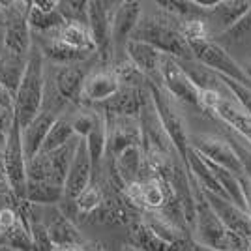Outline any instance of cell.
Returning <instances> with one entry per match:
<instances>
[{
  "instance_id": "1",
  "label": "cell",
  "mask_w": 251,
  "mask_h": 251,
  "mask_svg": "<svg viewBox=\"0 0 251 251\" xmlns=\"http://www.w3.org/2000/svg\"><path fill=\"white\" fill-rule=\"evenodd\" d=\"M131 40L148 43L176 60H195L189 43L180 32V21L161 8H156L150 13L143 11Z\"/></svg>"
},
{
  "instance_id": "2",
  "label": "cell",
  "mask_w": 251,
  "mask_h": 251,
  "mask_svg": "<svg viewBox=\"0 0 251 251\" xmlns=\"http://www.w3.org/2000/svg\"><path fill=\"white\" fill-rule=\"evenodd\" d=\"M45 56L38 43H34L28 56L26 72L21 81V86L15 94V116L19 126L26 127L36 116L42 113L43 98H45Z\"/></svg>"
},
{
  "instance_id": "3",
  "label": "cell",
  "mask_w": 251,
  "mask_h": 251,
  "mask_svg": "<svg viewBox=\"0 0 251 251\" xmlns=\"http://www.w3.org/2000/svg\"><path fill=\"white\" fill-rule=\"evenodd\" d=\"M147 86L148 92H150V98H152V101L156 105L157 115L161 118V124H163L169 139L173 143V147H175L176 154L182 159V163L188 167V154L189 148H191L189 137H191V133L188 131V126H186V120H184L182 113L178 111L175 98L163 88V84L148 81Z\"/></svg>"
},
{
  "instance_id": "4",
  "label": "cell",
  "mask_w": 251,
  "mask_h": 251,
  "mask_svg": "<svg viewBox=\"0 0 251 251\" xmlns=\"http://www.w3.org/2000/svg\"><path fill=\"white\" fill-rule=\"evenodd\" d=\"M118 4L120 2H103V0L88 2V30L96 45V58L103 64V68H111L115 62L113 17Z\"/></svg>"
},
{
  "instance_id": "5",
  "label": "cell",
  "mask_w": 251,
  "mask_h": 251,
  "mask_svg": "<svg viewBox=\"0 0 251 251\" xmlns=\"http://www.w3.org/2000/svg\"><path fill=\"white\" fill-rule=\"evenodd\" d=\"M26 161L28 159H26L25 147H23L21 126L19 122H15L2 148V165H4L8 188L19 202H26V184H28Z\"/></svg>"
},
{
  "instance_id": "6",
  "label": "cell",
  "mask_w": 251,
  "mask_h": 251,
  "mask_svg": "<svg viewBox=\"0 0 251 251\" xmlns=\"http://www.w3.org/2000/svg\"><path fill=\"white\" fill-rule=\"evenodd\" d=\"M6 10V26H4V51L15 56L28 58L34 47L32 30L28 25L30 2H2Z\"/></svg>"
},
{
  "instance_id": "7",
  "label": "cell",
  "mask_w": 251,
  "mask_h": 251,
  "mask_svg": "<svg viewBox=\"0 0 251 251\" xmlns=\"http://www.w3.org/2000/svg\"><path fill=\"white\" fill-rule=\"evenodd\" d=\"M189 47H191L193 58L197 62L210 68L216 74H220L223 77H227V79H232V81L251 88V79L244 72L242 64L236 62L229 52L225 51V47L221 43L214 42V40H206V42L189 43Z\"/></svg>"
},
{
  "instance_id": "8",
  "label": "cell",
  "mask_w": 251,
  "mask_h": 251,
  "mask_svg": "<svg viewBox=\"0 0 251 251\" xmlns=\"http://www.w3.org/2000/svg\"><path fill=\"white\" fill-rule=\"evenodd\" d=\"M159 75H161L163 88L175 100L201 109V90L189 79V75L184 72V68L180 66V60L169 56V54H163L161 66H159Z\"/></svg>"
},
{
  "instance_id": "9",
  "label": "cell",
  "mask_w": 251,
  "mask_h": 251,
  "mask_svg": "<svg viewBox=\"0 0 251 251\" xmlns=\"http://www.w3.org/2000/svg\"><path fill=\"white\" fill-rule=\"evenodd\" d=\"M105 118H107V156L111 161H115L127 148L141 147L143 129L139 118L113 115H105Z\"/></svg>"
},
{
  "instance_id": "10",
  "label": "cell",
  "mask_w": 251,
  "mask_h": 251,
  "mask_svg": "<svg viewBox=\"0 0 251 251\" xmlns=\"http://www.w3.org/2000/svg\"><path fill=\"white\" fill-rule=\"evenodd\" d=\"M189 143L199 154L206 156L221 167L229 169L230 173H234L236 176L244 175V167H242L240 159L234 154V150H232V147L225 137L210 135V133H191Z\"/></svg>"
},
{
  "instance_id": "11",
  "label": "cell",
  "mask_w": 251,
  "mask_h": 251,
  "mask_svg": "<svg viewBox=\"0 0 251 251\" xmlns=\"http://www.w3.org/2000/svg\"><path fill=\"white\" fill-rule=\"evenodd\" d=\"M143 17V4L135 0L120 2L113 17V49H115V62L126 58V47L131 40L137 25ZM113 62V64H115Z\"/></svg>"
},
{
  "instance_id": "12",
  "label": "cell",
  "mask_w": 251,
  "mask_h": 251,
  "mask_svg": "<svg viewBox=\"0 0 251 251\" xmlns=\"http://www.w3.org/2000/svg\"><path fill=\"white\" fill-rule=\"evenodd\" d=\"M195 178V176H193ZM202 188V186H201ZM202 193L206 201L210 202V206L214 208V212L220 216V220L223 221V225L234 232L236 236H240L244 240L251 242V216L246 210L238 208L236 204H232L229 199H223L220 195L212 193L208 189L202 188Z\"/></svg>"
},
{
  "instance_id": "13",
  "label": "cell",
  "mask_w": 251,
  "mask_h": 251,
  "mask_svg": "<svg viewBox=\"0 0 251 251\" xmlns=\"http://www.w3.org/2000/svg\"><path fill=\"white\" fill-rule=\"evenodd\" d=\"M92 182H94V165H92V159L86 148V141L81 139L68 178H66V184H64L66 201H75Z\"/></svg>"
},
{
  "instance_id": "14",
  "label": "cell",
  "mask_w": 251,
  "mask_h": 251,
  "mask_svg": "<svg viewBox=\"0 0 251 251\" xmlns=\"http://www.w3.org/2000/svg\"><path fill=\"white\" fill-rule=\"evenodd\" d=\"M120 88L122 84L116 79L115 72L111 68L90 72L84 81L81 105H101L118 94Z\"/></svg>"
},
{
  "instance_id": "15",
  "label": "cell",
  "mask_w": 251,
  "mask_h": 251,
  "mask_svg": "<svg viewBox=\"0 0 251 251\" xmlns=\"http://www.w3.org/2000/svg\"><path fill=\"white\" fill-rule=\"evenodd\" d=\"M148 100V86L145 88H133V86H122L120 92L113 96L109 101L101 105H96L103 111V115L113 116H131L139 118L141 111Z\"/></svg>"
},
{
  "instance_id": "16",
  "label": "cell",
  "mask_w": 251,
  "mask_h": 251,
  "mask_svg": "<svg viewBox=\"0 0 251 251\" xmlns=\"http://www.w3.org/2000/svg\"><path fill=\"white\" fill-rule=\"evenodd\" d=\"M86 75L88 74H86L83 64L58 66L54 72V77H52V84H54L56 92L62 96L68 103L81 105Z\"/></svg>"
},
{
  "instance_id": "17",
  "label": "cell",
  "mask_w": 251,
  "mask_h": 251,
  "mask_svg": "<svg viewBox=\"0 0 251 251\" xmlns=\"http://www.w3.org/2000/svg\"><path fill=\"white\" fill-rule=\"evenodd\" d=\"M126 56L135 64L141 70V74L147 77L152 83L161 84V75H159V66H161V56L163 52H159L156 47L148 45L145 42H137V40H129L127 47H126Z\"/></svg>"
},
{
  "instance_id": "18",
  "label": "cell",
  "mask_w": 251,
  "mask_h": 251,
  "mask_svg": "<svg viewBox=\"0 0 251 251\" xmlns=\"http://www.w3.org/2000/svg\"><path fill=\"white\" fill-rule=\"evenodd\" d=\"M210 116H214L221 124L229 126L232 131H236L244 141L251 145V116L232 100V96L223 98L218 107L210 113Z\"/></svg>"
},
{
  "instance_id": "19",
  "label": "cell",
  "mask_w": 251,
  "mask_h": 251,
  "mask_svg": "<svg viewBox=\"0 0 251 251\" xmlns=\"http://www.w3.org/2000/svg\"><path fill=\"white\" fill-rule=\"evenodd\" d=\"M56 118H58V115H54L52 111H42L30 124L21 129L23 147H25L26 159H32L42 152L43 143L49 135L52 124L56 122Z\"/></svg>"
},
{
  "instance_id": "20",
  "label": "cell",
  "mask_w": 251,
  "mask_h": 251,
  "mask_svg": "<svg viewBox=\"0 0 251 251\" xmlns=\"http://www.w3.org/2000/svg\"><path fill=\"white\" fill-rule=\"evenodd\" d=\"M52 36L58 40V42L66 45L68 49L83 54L86 58L96 56V45L94 40L90 36L88 26L83 25H74V23H66L62 28H58L56 32H52Z\"/></svg>"
},
{
  "instance_id": "21",
  "label": "cell",
  "mask_w": 251,
  "mask_h": 251,
  "mask_svg": "<svg viewBox=\"0 0 251 251\" xmlns=\"http://www.w3.org/2000/svg\"><path fill=\"white\" fill-rule=\"evenodd\" d=\"M129 246H133L137 251H184L161 240L143 221L141 214L129 223Z\"/></svg>"
},
{
  "instance_id": "22",
  "label": "cell",
  "mask_w": 251,
  "mask_h": 251,
  "mask_svg": "<svg viewBox=\"0 0 251 251\" xmlns=\"http://www.w3.org/2000/svg\"><path fill=\"white\" fill-rule=\"evenodd\" d=\"M250 0H220V4L206 17V21H208V25H214L218 28V36H220L221 32L229 30L232 25L240 21L250 11Z\"/></svg>"
},
{
  "instance_id": "23",
  "label": "cell",
  "mask_w": 251,
  "mask_h": 251,
  "mask_svg": "<svg viewBox=\"0 0 251 251\" xmlns=\"http://www.w3.org/2000/svg\"><path fill=\"white\" fill-rule=\"evenodd\" d=\"M111 163H113L118 178L124 182V186L145 178V154H143L141 147L127 148Z\"/></svg>"
},
{
  "instance_id": "24",
  "label": "cell",
  "mask_w": 251,
  "mask_h": 251,
  "mask_svg": "<svg viewBox=\"0 0 251 251\" xmlns=\"http://www.w3.org/2000/svg\"><path fill=\"white\" fill-rule=\"evenodd\" d=\"M145 193V212H163L176 199L167 180L159 176H150L141 180Z\"/></svg>"
},
{
  "instance_id": "25",
  "label": "cell",
  "mask_w": 251,
  "mask_h": 251,
  "mask_svg": "<svg viewBox=\"0 0 251 251\" xmlns=\"http://www.w3.org/2000/svg\"><path fill=\"white\" fill-rule=\"evenodd\" d=\"M49 236H51L54 248L60 246H74V244H81V234L75 229V225L68 220V216H64L60 210L52 208L49 212V221L45 223Z\"/></svg>"
},
{
  "instance_id": "26",
  "label": "cell",
  "mask_w": 251,
  "mask_h": 251,
  "mask_svg": "<svg viewBox=\"0 0 251 251\" xmlns=\"http://www.w3.org/2000/svg\"><path fill=\"white\" fill-rule=\"evenodd\" d=\"M26 64H28V58L15 56L10 52L0 54V84L4 88H8L13 94V98L21 86V81L25 77V72H26Z\"/></svg>"
},
{
  "instance_id": "27",
  "label": "cell",
  "mask_w": 251,
  "mask_h": 251,
  "mask_svg": "<svg viewBox=\"0 0 251 251\" xmlns=\"http://www.w3.org/2000/svg\"><path fill=\"white\" fill-rule=\"evenodd\" d=\"M84 141H86V148H88V154H90L92 165H94V173H98L101 161H103V156H107V118L101 109H98L96 124Z\"/></svg>"
},
{
  "instance_id": "28",
  "label": "cell",
  "mask_w": 251,
  "mask_h": 251,
  "mask_svg": "<svg viewBox=\"0 0 251 251\" xmlns=\"http://www.w3.org/2000/svg\"><path fill=\"white\" fill-rule=\"evenodd\" d=\"M74 139H77V133H75L74 126H72L70 116H66V113H64V115L58 116L56 122L52 124L51 131H49V135L45 139L40 154H51L54 150L66 147L68 143H72Z\"/></svg>"
},
{
  "instance_id": "29",
  "label": "cell",
  "mask_w": 251,
  "mask_h": 251,
  "mask_svg": "<svg viewBox=\"0 0 251 251\" xmlns=\"http://www.w3.org/2000/svg\"><path fill=\"white\" fill-rule=\"evenodd\" d=\"M66 199L64 188L54 186L49 182H28L26 184V202L28 204H43L52 206Z\"/></svg>"
},
{
  "instance_id": "30",
  "label": "cell",
  "mask_w": 251,
  "mask_h": 251,
  "mask_svg": "<svg viewBox=\"0 0 251 251\" xmlns=\"http://www.w3.org/2000/svg\"><path fill=\"white\" fill-rule=\"evenodd\" d=\"M28 25H30L32 32H38L42 36H47V34H52L58 28H62L66 21L60 15V11H42L38 8H34L30 2V11H28Z\"/></svg>"
},
{
  "instance_id": "31",
  "label": "cell",
  "mask_w": 251,
  "mask_h": 251,
  "mask_svg": "<svg viewBox=\"0 0 251 251\" xmlns=\"http://www.w3.org/2000/svg\"><path fill=\"white\" fill-rule=\"evenodd\" d=\"M111 70L115 72L116 79L120 81L122 86H133V88H145L148 84V79L141 74V70L137 68L135 64L131 62L127 56L122 60H116Z\"/></svg>"
},
{
  "instance_id": "32",
  "label": "cell",
  "mask_w": 251,
  "mask_h": 251,
  "mask_svg": "<svg viewBox=\"0 0 251 251\" xmlns=\"http://www.w3.org/2000/svg\"><path fill=\"white\" fill-rule=\"evenodd\" d=\"M103 202H105V191L101 189L100 184L92 182V184L74 201V206L79 214L90 216V214H96L98 210L101 208Z\"/></svg>"
},
{
  "instance_id": "33",
  "label": "cell",
  "mask_w": 251,
  "mask_h": 251,
  "mask_svg": "<svg viewBox=\"0 0 251 251\" xmlns=\"http://www.w3.org/2000/svg\"><path fill=\"white\" fill-rule=\"evenodd\" d=\"M221 126H223V131H225V139L229 141V145L232 147L234 154L240 159L242 167H244V175L251 180V145L248 141H244L236 131H232L229 126H225V124H221Z\"/></svg>"
},
{
  "instance_id": "34",
  "label": "cell",
  "mask_w": 251,
  "mask_h": 251,
  "mask_svg": "<svg viewBox=\"0 0 251 251\" xmlns=\"http://www.w3.org/2000/svg\"><path fill=\"white\" fill-rule=\"evenodd\" d=\"M58 11H60V15L64 17L66 23L88 26V2H86V0H68V2H60Z\"/></svg>"
},
{
  "instance_id": "35",
  "label": "cell",
  "mask_w": 251,
  "mask_h": 251,
  "mask_svg": "<svg viewBox=\"0 0 251 251\" xmlns=\"http://www.w3.org/2000/svg\"><path fill=\"white\" fill-rule=\"evenodd\" d=\"M180 32L186 38L188 43L206 42L212 40V30L206 19H189V21H180Z\"/></svg>"
},
{
  "instance_id": "36",
  "label": "cell",
  "mask_w": 251,
  "mask_h": 251,
  "mask_svg": "<svg viewBox=\"0 0 251 251\" xmlns=\"http://www.w3.org/2000/svg\"><path fill=\"white\" fill-rule=\"evenodd\" d=\"M28 225H30L34 251H54V244L49 236L47 225L42 220H38L36 216H32L30 212H28Z\"/></svg>"
},
{
  "instance_id": "37",
  "label": "cell",
  "mask_w": 251,
  "mask_h": 251,
  "mask_svg": "<svg viewBox=\"0 0 251 251\" xmlns=\"http://www.w3.org/2000/svg\"><path fill=\"white\" fill-rule=\"evenodd\" d=\"M250 36H251V8L240 21L236 23V25H232L229 30L221 32L218 38H220V43L221 42L234 43V42H242V40H246Z\"/></svg>"
},
{
  "instance_id": "38",
  "label": "cell",
  "mask_w": 251,
  "mask_h": 251,
  "mask_svg": "<svg viewBox=\"0 0 251 251\" xmlns=\"http://www.w3.org/2000/svg\"><path fill=\"white\" fill-rule=\"evenodd\" d=\"M223 84H225V88L230 92V96L234 98V101L240 105L242 109L251 116V88L250 86H244V84L236 83V81H232V79H227V77H223L220 75Z\"/></svg>"
},
{
  "instance_id": "39",
  "label": "cell",
  "mask_w": 251,
  "mask_h": 251,
  "mask_svg": "<svg viewBox=\"0 0 251 251\" xmlns=\"http://www.w3.org/2000/svg\"><path fill=\"white\" fill-rule=\"evenodd\" d=\"M21 221H23V214H19L13 206H2L0 208V238H2V242L17 229V225Z\"/></svg>"
},
{
  "instance_id": "40",
  "label": "cell",
  "mask_w": 251,
  "mask_h": 251,
  "mask_svg": "<svg viewBox=\"0 0 251 251\" xmlns=\"http://www.w3.org/2000/svg\"><path fill=\"white\" fill-rule=\"evenodd\" d=\"M240 180V186H242V191H244V197H246V204H248V212H250L251 216V180L246 175H242L238 176Z\"/></svg>"
},
{
  "instance_id": "41",
  "label": "cell",
  "mask_w": 251,
  "mask_h": 251,
  "mask_svg": "<svg viewBox=\"0 0 251 251\" xmlns=\"http://www.w3.org/2000/svg\"><path fill=\"white\" fill-rule=\"evenodd\" d=\"M32 6L34 8H38V10L42 11H56L58 10V6H60V2L58 0H36V2H32Z\"/></svg>"
},
{
  "instance_id": "42",
  "label": "cell",
  "mask_w": 251,
  "mask_h": 251,
  "mask_svg": "<svg viewBox=\"0 0 251 251\" xmlns=\"http://www.w3.org/2000/svg\"><path fill=\"white\" fill-rule=\"evenodd\" d=\"M54 251H88L86 246L83 244H74V246H60V248H54Z\"/></svg>"
},
{
  "instance_id": "43",
  "label": "cell",
  "mask_w": 251,
  "mask_h": 251,
  "mask_svg": "<svg viewBox=\"0 0 251 251\" xmlns=\"http://www.w3.org/2000/svg\"><path fill=\"white\" fill-rule=\"evenodd\" d=\"M191 251H218V250H212V248H206V246H202L199 242L191 240Z\"/></svg>"
},
{
  "instance_id": "44",
  "label": "cell",
  "mask_w": 251,
  "mask_h": 251,
  "mask_svg": "<svg viewBox=\"0 0 251 251\" xmlns=\"http://www.w3.org/2000/svg\"><path fill=\"white\" fill-rule=\"evenodd\" d=\"M242 68H244V72L248 74V77L251 79V60L250 62H246V64H242Z\"/></svg>"
},
{
  "instance_id": "45",
  "label": "cell",
  "mask_w": 251,
  "mask_h": 251,
  "mask_svg": "<svg viewBox=\"0 0 251 251\" xmlns=\"http://www.w3.org/2000/svg\"><path fill=\"white\" fill-rule=\"evenodd\" d=\"M0 251H21V250H15V248H10V246H4V244H0Z\"/></svg>"
},
{
  "instance_id": "46",
  "label": "cell",
  "mask_w": 251,
  "mask_h": 251,
  "mask_svg": "<svg viewBox=\"0 0 251 251\" xmlns=\"http://www.w3.org/2000/svg\"><path fill=\"white\" fill-rule=\"evenodd\" d=\"M120 251H137L133 246H129V244H126V246H122V250Z\"/></svg>"
},
{
  "instance_id": "47",
  "label": "cell",
  "mask_w": 251,
  "mask_h": 251,
  "mask_svg": "<svg viewBox=\"0 0 251 251\" xmlns=\"http://www.w3.org/2000/svg\"><path fill=\"white\" fill-rule=\"evenodd\" d=\"M0 54H2V51H0Z\"/></svg>"
}]
</instances>
